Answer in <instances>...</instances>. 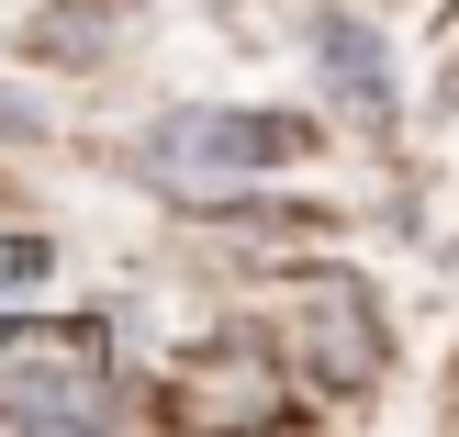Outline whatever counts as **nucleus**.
I'll list each match as a JSON object with an SVG mask.
<instances>
[{
    "label": "nucleus",
    "mask_w": 459,
    "mask_h": 437,
    "mask_svg": "<svg viewBox=\"0 0 459 437\" xmlns=\"http://www.w3.org/2000/svg\"><path fill=\"white\" fill-rule=\"evenodd\" d=\"M314 67H325V90L348 112H370V124L393 112V57H381V34L359 12H325V22H314Z\"/></svg>",
    "instance_id": "nucleus-2"
},
{
    "label": "nucleus",
    "mask_w": 459,
    "mask_h": 437,
    "mask_svg": "<svg viewBox=\"0 0 459 437\" xmlns=\"http://www.w3.org/2000/svg\"><path fill=\"white\" fill-rule=\"evenodd\" d=\"M0 415H34V426H79V415H112V393L79 371V359H0Z\"/></svg>",
    "instance_id": "nucleus-3"
},
{
    "label": "nucleus",
    "mask_w": 459,
    "mask_h": 437,
    "mask_svg": "<svg viewBox=\"0 0 459 437\" xmlns=\"http://www.w3.org/2000/svg\"><path fill=\"white\" fill-rule=\"evenodd\" d=\"M303 146L314 124H291V112H169L146 135V157H169V169H291Z\"/></svg>",
    "instance_id": "nucleus-1"
},
{
    "label": "nucleus",
    "mask_w": 459,
    "mask_h": 437,
    "mask_svg": "<svg viewBox=\"0 0 459 437\" xmlns=\"http://www.w3.org/2000/svg\"><path fill=\"white\" fill-rule=\"evenodd\" d=\"M45 269H56V247H45V236H0V292L45 281Z\"/></svg>",
    "instance_id": "nucleus-4"
}]
</instances>
